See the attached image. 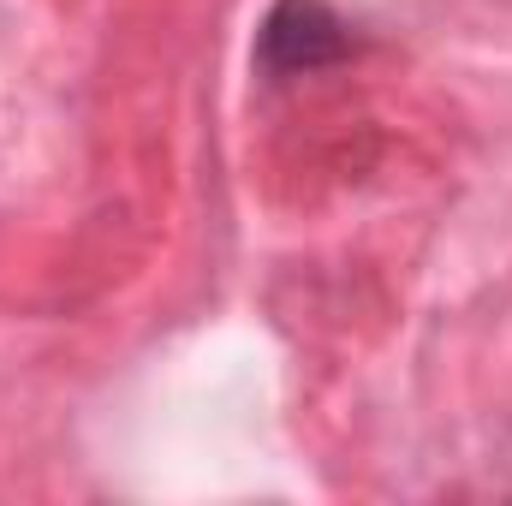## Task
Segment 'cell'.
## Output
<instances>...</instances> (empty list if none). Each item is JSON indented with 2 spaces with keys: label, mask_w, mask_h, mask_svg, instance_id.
I'll list each match as a JSON object with an SVG mask.
<instances>
[{
  "label": "cell",
  "mask_w": 512,
  "mask_h": 506,
  "mask_svg": "<svg viewBox=\"0 0 512 506\" xmlns=\"http://www.w3.org/2000/svg\"><path fill=\"white\" fill-rule=\"evenodd\" d=\"M346 54V24L328 0H274V12L256 30V60L274 78L316 72Z\"/></svg>",
  "instance_id": "obj_1"
}]
</instances>
